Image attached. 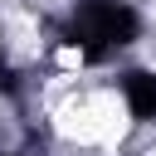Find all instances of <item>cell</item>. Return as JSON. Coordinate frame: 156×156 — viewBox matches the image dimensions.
<instances>
[{
	"instance_id": "obj_1",
	"label": "cell",
	"mask_w": 156,
	"mask_h": 156,
	"mask_svg": "<svg viewBox=\"0 0 156 156\" xmlns=\"http://www.w3.org/2000/svg\"><path fill=\"white\" fill-rule=\"evenodd\" d=\"M54 127H58V136L83 141V146H117V141L127 136L132 117H127V102H122L117 93H93V98L68 102V107L54 117Z\"/></svg>"
},
{
	"instance_id": "obj_2",
	"label": "cell",
	"mask_w": 156,
	"mask_h": 156,
	"mask_svg": "<svg viewBox=\"0 0 156 156\" xmlns=\"http://www.w3.org/2000/svg\"><path fill=\"white\" fill-rule=\"evenodd\" d=\"M58 63H63V68H78L83 54H78V49H58Z\"/></svg>"
}]
</instances>
